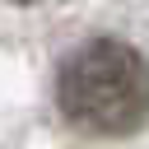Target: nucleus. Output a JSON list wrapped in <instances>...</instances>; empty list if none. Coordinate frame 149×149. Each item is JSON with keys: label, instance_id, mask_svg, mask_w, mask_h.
I'll list each match as a JSON object with an SVG mask.
<instances>
[{"label": "nucleus", "instance_id": "f257e3e1", "mask_svg": "<svg viewBox=\"0 0 149 149\" xmlns=\"http://www.w3.org/2000/svg\"><path fill=\"white\" fill-rule=\"evenodd\" d=\"M61 116L98 140H126L149 126V56L121 37L79 42L56 70Z\"/></svg>", "mask_w": 149, "mask_h": 149}, {"label": "nucleus", "instance_id": "f03ea898", "mask_svg": "<svg viewBox=\"0 0 149 149\" xmlns=\"http://www.w3.org/2000/svg\"><path fill=\"white\" fill-rule=\"evenodd\" d=\"M9 5H33V0H9Z\"/></svg>", "mask_w": 149, "mask_h": 149}]
</instances>
